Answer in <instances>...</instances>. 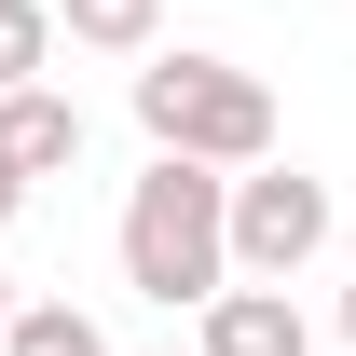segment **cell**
Segmentation results:
<instances>
[{"label": "cell", "instance_id": "cell-1", "mask_svg": "<svg viewBox=\"0 0 356 356\" xmlns=\"http://www.w3.org/2000/svg\"><path fill=\"white\" fill-rule=\"evenodd\" d=\"M124 288L165 315H206L233 288V165H192V151H151L124 178Z\"/></svg>", "mask_w": 356, "mask_h": 356}, {"label": "cell", "instance_id": "cell-3", "mask_svg": "<svg viewBox=\"0 0 356 356\" xmlns=\"http://www.w3.org/2000/svg\"><path fill=\"white\" fill-rule=\"evenodd\" d=\"M329 178L302 165H233V274H274V288H302L315 247H329Z\"/></svg>", "mask_w": 356, "mask_h": 356}, {"label": "cell", "instance_id": "cell-7", "mask_svg": "<svg viewBox=\"0 0 356 356\" xmlns=\"http://www.w3.org/2000/svg\"><path fill=\"white\" fill-rule=\"evenodd\" d=\"M0 356H110V329H96L83 302H14V329H0Z\"/></svg>", "mask_w": 356, "mask_h": 356}, {"label": "cell", "instance_id": "cell-2", "mask_svg": "<svg viewBox=\"0 0 356 356\" xmlns=\"http://www.w3.org/2000/svg\"><path fill=\"white\" fill-rule=\"evenodd\" d=\"M137 124L151 151H192V165H274V83L233 69V55H137Z\"/></svg>", "mask_w": 356, "mask_h": 356}, {"label": "cell", "instance_id": "cell-8", "mask_svg": "<svg viewBox=\"0 0 356 356\" xmlns=\"http://www.w3.org/2000/svg\"><path fill=\"white\" fill-rule=\"evenodd\" d=\"M42 55H55V0H0V96L42 83Z\"/></svg>", "mask_w": 356, "mask_h": 356}, {"label": "cell", "instance_id": "cell-10", "mask_svg": "<svg viewBox=\"0 0 356 356\" xmlns=\"http://www.w3.org/2000/svg\"><path fill=\"white\" fill-rule=\"evenodd\" d=\"M343 343H356V274H343Z\"/></svg>", "mask_w": 356, "mask_h": 356}, {"label": "cell", "instance_id": "cell-11", "mask_svg": "<svg viewBox=\"0 0 356 356\" xmlns=\"http://www.w3.org/2000/svg\"><path fill=\"white\" fill-rule=\"evenodd\" d=\"M0 329H14V274H0Z\"/></svg>", "mask_w": 356, "mask_h": 356}, {"label": "cell", "instance_id": "cell-5", "mask_svg": "<svg viewBox=\"0 0 356 356\" xmlns=\"http://www.w3.org/2000/svg\"><path fill=\"white\" fill-rule=\"evenodd\" d=\"M0 165H14V178H69V165H83V96L14 83V96H0Z\"/></svg>", "mask_w": 356, "mask_h": 356}, {"label": "cell", "instance_id": "cell-4", "mask_svg": "<svg viewBox=\"0 0 356 356\" xmlns=\"http://www.w3.org/2000/svg\"><path fill=\"white\" fill-rule=\"evenodd\" d=\"M192 343L206 356H315V329H302V302H288L274 274H233L220 302L192 315Z\"/></svg>", "mask_w": 356, "mask_h": 356}, {"label": "cell", "instance_id": "cell-9", "mask_svg": "<svg viewBox=\"0 0 356 356\" xmlns=\"http://www.w3.org/2000/svg\"><path fill=\"white\" fill-rule=\"evenodd\" d=\"M28 192H42V178H14V165H0V233H14V206H28Z\"/></svg>", "mask_w": 356, "mask_h": 356}, {"label": "cell", "instance_id": "cell-6", "mask_svg": "<svg viewBox=\"0 0 356 356\" xmlns=\"http://www.w3.org/2000/svg\"><path fill=\"white\" fill-rule=\"evenodd\" d=\"M55 28L83 55H151L165 42V0H55Z\"/></svg>", "mask_w": 356, "mask_h": 356}, {"label": "cell", "instance_id": "cell-12", "mask_svg": "<svg viewBox=\"0 0 356 356\" xmlns=\"http://www.w3.org/2000/svg\"><path fill=\"white\" fill-rule=\"evenodd\" d=\"M151 356H206V343H151Z\"/></svg>", "mask_w": 356, "mask_h": 356}]
</instances>
